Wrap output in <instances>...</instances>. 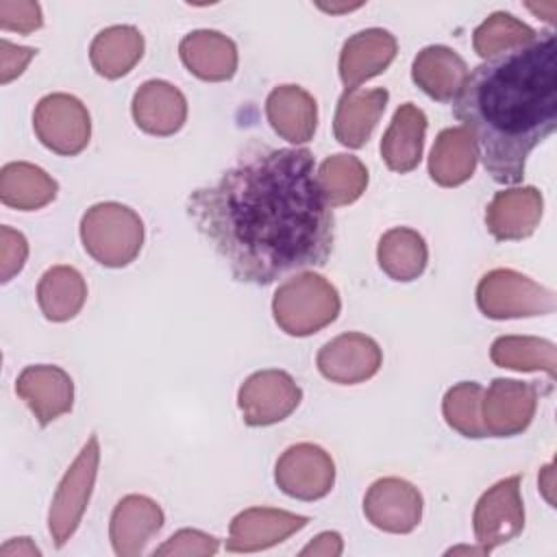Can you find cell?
<instances>
[{
	"instance_id": "obj_9",
	"label": "cell",
	"mask_w": 557,
	"mask_h": 557,
	"mask_svg": "<svg viewBox=\"0 0 557 557\" xmlns=\"http://www.w3.org/2000/svg\"><path fill=\"white\" fill-rule=\"evenodd\" d=\"M302 400V392L285 370H259L239 392L237 405L248 426H270L285 420Z\"/></svg>"
},
{
	"instance_id": "obj_38",
	"label": "cell",
	"mask_w": 557,
	"mask_h": 557,
	"mask_svg": "<svg viewBox=\"0 0 557 557\" xmlns=\"http://www.w3.org/2000/svg\"><path fill=\"white\" fill-rule=\"evenodd\" d=\"M344 550V542H342V535L335 533V531H324L320 535H315L302 550L300 555L302 557H337L342 555Z\"/></svg>"
},
{
	"instance_id": "obj_36",
	"label": "cell",
	"mask_w": 557,
	"mask_h": 557,
	"mask_svg": "<svg viewBox=\"0 0 557 557\" xmlns=\"http://www.w3.org/2000/svg\"><path fill=\"white\" fill-rule=\"evenodd\" d=\"M26 257V237L11 226H0V281L9 283L24 268Z\"/></svg>"
},
{
	"instance_id": "obj_6",
	"label": "cell",
	"mask_w": 557,
	"mask_h": 557,
	"mask_svg": "<svg viewBox=\"0 0 557 557\" xmlns=\"http://www.w3.org/2000/svg\"><path fill=\"white\" fill-rule=\"evenodd\" d=\"M100 463V444L98 437L91 435L67 472L63 474L48 511V531L54 540V546L61 548L78 529L87 503L94 492L96 474Z\"/></svg>"
},
{
	"instance_id": "obj_26",
	"label": "cell",
	"mask_w": 557,
	"mask_h": 557,
	"mask_svg": "<svg viewBox=\"0 0 557 557\" xmlns=\"http://www.w3.org/2000/svg\"><path fill=\"white\" fill-rule=\"evenodd\" d=\"M57 181L39 165L11 161L0 170V200L17 211H37L57 198Z\"/></svg>"
},
{
	"instance_id": "obj_13",
	"label": "cell",
	"mask_w": 557,
	"mask_h": 557,
	"mask_svg": "<svg viewBox=\"0 0 557 557\" xmlns=\"http://www.w3.org/2000/svg\"><path fill=\"white\" fill-rule=\"evenodd\" d=\"M381 363L379 344L363 333H342L326 342L315 357L320 374L339 385H357L372 379Z\"/></svg>"
},
{
	"instance_id": "obj_4",
	"label": "cell",
	"mask_w": 557,
	"mask_h": 557,
	"mask_svg": "<svg viewBox=\"0 0 557 557\" xmlns=\"http://www.w3.org/2000/svg\"><path fill=\"white\" fill-rule=\"evenodd\" d=\"M81 242L94 261L107 268H124L141 250L144 222L126 205L98 202L81 220Z\"/></svg>"
},
{
	"instance_id": "obj_22",
	"label": "cell",
	"mask_w": 557,
	"mask_h": 557,
	"mask_svg": "<svg viewBox=\"0 0 557 557\" xmlns=\"http://www.w3.org/2000/svg\"><path fill=\"white\" fill-rule=\"evenodd\" d=\"M183 65L200 81L220 83L233 78L237 70V46L218 30H194L178 44Z\"/></svg>"
},
{
	"instance_id": "obj_14",
	"label": "cell",
	"mask_w": 557,
	"mask_h": 557,
	"mask_svg": "<svg viewBox=\"0 0 557 557\" xmlns=\"http://www.w3.org/2000/svg\"><path fill=\"white\" fill-rule=\"evenodd\" d=\"M307 516L272 507H250L239 511L228 527L226 550L255 553L285 542L296 531L305 529Z\"/></svg>"
},
{
	"instance_id": "obj_24",
	"label": "cell",
	"mask_w": 557,
	"mask_h": 557,
	"mask_svg": "<svg viewBox=\"0 0 557 557\" xmlns=\"http://www.w3.org/2000/svg\"><path fill=\"white\" fill-rule=\"evenodd\" d=\"M468 74L466 61L448 46H426L411 65L413 83L440 102H455Z\"/></svg>"
},
{
	"instance_id": "obj_12",
	"label": "cell",
	"mask_w": 557,
	"mask_h": 557,
	"mask_svg": "<svg viewBox=\"0 0 557 557\" xmlns=\"http://www.w3.org/2000/svg\"><path fill=\"white\" fill-rule=\"evenodd\" d=\"M422 494L398 476L374 481L363 496L368 522L385 533H411L422 520Z\"/></svg>"
},
{
	"instance_id": "obj_15",
	"label": "cell",
	"mask_w": 557,
	"mask_h": 557,
	"mask_svg": "<svg viewBox=\"0 0 557 557\" xmlns=\"http://www.w3.org/2000/svg\"><path fill=\"white\" fill-rule=\"evenodd\" d=\"M15 394L28 405L37 422L48 426L52 420L72 411L74 381L59 366H26L15 381Z\"/></svg>"
},
{
	"instance_id": "obj_21",
	"label": "cell",
	"mask_w": 557,
	"mask_h": 557,
	"mask_svg": "<svg viewBox=\"0 0 557 557\" xmlns=\"http://www.w3.org/2000/svg\"><path fill=\"white\" fill-rule=\"evenodd\" d=\"M265 115L278 137L289 144H305L318 126V102L298 85H278L268 94Z\"/></svg>"
},
{
	"instance_id": "obj_25",
	"label": "cell",
	"mask_w": 557,
	"mask_h": 557,
	"mask_svg": "<svg viewBox=\"0 0 557 557\" xmlns=\"http://www.w3.org/2000/svg\"><path fill=\"white\" fill-rule=\"evenodd\" d=\"M476 144L463 126L444 128L433 144L429 157V174L442 187H457L466 183L476 168Z\"/></svg>"
},
{
	"instance_id": "obj_27",
	"label": "cell",
	"mask_w": 557,
	"mask_h": 557,
	"mask_svg": "<svg viewBox=\"0 0 557 557\" xmlns=\"http://www.w3.org/2000/svg\"><path fill=\"white\" fill-rule=\"evenodd\" d=\"M144 54V35L139 28L117 24L100 30L89 46V61L104 78H122Z\"/></svg>"
},
{
	"instance_id": "obj_3",
	"label": "cell",
	"mask_w": 557,
	"mask_h": 557,
	"mask_svg": "<svg viewBox=\"0 0 557 557\" xmlns=\"http://www.w3.org/2000/svg\"><path fill=\"white\" fill-rule=\"evenodd\" d=\"M342 309L337 289L315 272H302L278 285L272 298V313L281 331L307 337L329 326Z\"/></svg>"
},
{
	"instance_id": "obj_18",
	"label": "cell",
	"mask_w": 557,
	"mask_h": 557,
	"mask_svg": "<svg viewBox=\"0 0 557 557\" xmlns=\"http://www.w3.org/2000/svg\"><path fill=\"white\" fill-rule=\"evenodd\" d=\"M544 211V198L535 187L498 191L485 211L487 231L500 242L524 239L535 233Z\"/></svg>"
},
{
	"instance_id": "obj_39",
	"label": "cell",
	"mask_w": 557,
	"mask_h": 557,
	"mask_svg": "<svg viewBox=\"0 0 557 557\" xmlns=\"http://www.w3.org/2000/svg\"><path fill=\"white\" fill-rule=\"evenodd\" d=\"M41 550L30 542V537H13L0 548V557H39Z\"/></svg>"
},
{
	"instance_id": "obj_32",
	"label": "cell",
	"mask_w": 557,
	"mask_h": 557,
	"mask_svg": "<svg viewBox=\"0 0 557 557\" xmlns=\"http://www.w3.org/2000/svg\"><path fill=\"white\" fill-rule=\"evenodd\" d=\"M537 35L540 33L535 28L520 22L511 13L496 11L474 28L472 46H474V52L487 61L492 57H498L503 52L531 44Z\"/></svg>"
},
{
	"instance_id": "obj_28",
	"label": "cell",
	"mask_w": 557,
	"mask_h": 557,
	"mask_svg": "<svg viewBox=\"0 0 557 557\" xmlns=\"http://www.w3.org/2000/svg\"><path fill=\"white\" fill-rule=\"evenodd\" d=\"M87 283L72 265H52L37 285V302L41 313L52 322L72 320L85 305Z\"/></svg>"
},
{
	"instance_id": "obj_2",
	"label": "cell",
	"mask_w": 557,
	"mask_h": 557,
	"mask_svg": "<svg viewBox=\"0 0 557 557\" xmlns=\"http://www.w3.org/2000/svg\"><path fill=\"white\" fill-rule=\"evenodd\" d=\"M455 115L474 137L487 174L503 185L520 183L527 157L557 126L555 33L476 65L455 98Z\"/></svg>"
},
{
	"instance_id": "obj_10",
	"label": "cell",
	"mask_w": 557,
	"mask_h": 557,
	"mask_svg": "<svg viewBox=\"0 0 557 557\" xmlns=\"http://www.w3.org/2000/svg\"><path fill=\"white\" fill-rule=\"evenodd\" d=\"M274 481L278 490L292 498L318 500L333 490L335 463L318 444L300 442L276 459Z\"/></svg>"
},
{
	"instance_id": "obj_7",
	"label": "cell",
	"mask_w": 557,
	"mask_h": 557,
	"mask_svg": "<svg viewBox=\"0 0 557 557\" xmlns=\"http://www.w3.org/2000/svg\"><path fill=\"white\" fill-rule=\"evenodd\" d=\"M37 139L61 157L83 152L91 137V117L87 107L70 94H48L33 111Z\"/></svg>"
},
{
	"instance_id": "obj_23",
	"label": "cell",
	"mask_w": 557,
	"mask_h": 557,
	"mask_svg": "<svg viewBox=\"0 0 557 557\" xmlns=\"http://www.w3.org/2000/svg\"><path fill=\"white\" fill-rule=\"evenodd\" d=\"M424 111L413 102L400 104L381 139V157L385 165L398 174L416 170L424 150Z\"/></svg>"
},
{
	"instance_id": "obj_31",
	"label": "cell",
	"mask_w": 557,
	"mask_h": 557,
	"mask_svg": "<svg viewBox=\"0 0 557 557\" xmlns=\"http://www.w3.org/2000/svg\"><path fill=\"white\" fill-rule=\"evenodd\" d=\"M318 185L331 207L355 202L368 187V170L352 154L326 157L318 170Z\"/></svg>"
},
{
	"instance_id": "obj_29",
	"label": "cell",
	"mask_w": 557,
	"mask_h": 557,
	"mask_svg": "<svg viewBox=\"0 0 557 557\" xmlns=\"http://www.w3.org/2000/svg\"><path fill=\"white\" fill-rule=\"evenodd\" d=\"M376 259L381 270L400 283L418 278L429 261V250L424 237L407 226H396L383 233L376 248Z\"/></svg>"
},
{
	"instance_id": "obj_1",
	"label": "cell",
	"mask_w": 557,
	"mask_h": 557,
	"mask_svg": "<svg viewBox=\"0 0 557 557\" xmlns=\"http://www.w3.org/2000/svg\"><path fill=\"white\" fill-rule=\"evenodd\" d=\"M187 215L233 276L252 285L324 265L333 250L331 205L307 148L248 152L189 194Z\"/></svg>"
},
{
	"instance_id": "obj_19",
	"label": "cell",
	"mask_w": 557,
	"mask_h": 557,
	"mask_svg": "<svg viewBox=\"0 0 557 557\" xmlns=\"http://www.w3.org/2000/svg\"><path fill=\"white\" fill-rule=\"evenodd\" d=\"M135 124L157 137H170L178 133L187 120V100L178 87L168 81H146L133 96Z\"/></svg>"
},
{
	"instance_id": "obj_43",
	"label": "cell",
	"mask_w": 557,
	"mask_h": 557,
	"mask_svg": "<svg viewBox=\"0 0 557 557\" xmlns=\"http://www.w3.org/2000/svg\"><path fill=\"white\" fill-rule=\"evenodd\" d=\"M457 553H470V555H472V553H474V555H487L483 546H479V548H472V546H470V548H468V546H457V548H450V550H448V555H457Z\"/></svg>"
},
{
	"instance_id": "obj_20",
	"label": "cell",
	"mask_w": 557,
	"mask_h": 557,
	"mask_svg": "<svg viewBox=\"0 0 557 557\" xmlns=\"http://www.w3.org/2000/svg\"><path fill=\"white\" fill-rule=\"evenodd\" d=\"M387 98L389 94L383 87L346 89L337 102L333 117L335 139L346 148L366 146L385 111Z\"/></svg>"
},
{
	"instance_id": "obj_33",
	"label": "cell",
	"mask_w": 557,
	"mask_h": 557,
	"mask_svg": "<svg viewBox=\"0 0 557 557\" xmlns=\"http://www.w3.org/2000/svg\"><path fill=\"white\" fill-rule=\"evenodd\" d=\"M481 398L483 387L474 381H461L448 387L442 400V413L446 424L463 437H487L481 424Z\"/></svg>"
},
{
	"instance_id": "obj_41",
	"label": "cell",
	"mask_w": 557,
	"mask_h": 557,
	"mask_svg": "<svg viewBox=\"0 0 557 557\" xmlns=\"http://www.w3.org/2000/svg\"><path fill=\"white\" fill-rule=\"evenodd\" d=\"M527 7H529L533 13H537V15L544 13V20H546V22H550V24L555 22V11H557V4H555V2H546V4H527Z\"/></svg>"
},
{
	"instance_id": "obj_11",
	"label": "cell",
	"mask_w": 557,
	"mask_h": 557,
	"mask_svg": "<svg viewBox=\"0 0 557 557\" xmlns=\"http://www.w3.org/2000/svg\"><path fill=\"white\" fill-rule=\"evenodd\" d=\"M537 409L533 383L516 379H494L481 398V424L490 437H511L522 433Z\"/></svg>"
},
{
	"instance_id": "obj_17",
	"label": "cell",
	"mask_w": 557,
	"mask_h": 557,
	"mask_svg": "<svg viewBox=\"0 0 557 557\" xmlns=\"http://www.w3.org/2000/svg\"><path fill=\"white\" fill-rule=\"evenodd\" d=\"M398 41L389 30L366 28L350 35L339 52V78L346 89L379 76L394 61Z\"/></svg>"
},
{
	"instance_id": "obj_40",
	"label": "cell",
	"mask_w": 557,
	"mask_h": 557,
	"mask_svg": "<svg viewBox=\"0 0 557 557\" xmlns=\"http://www.w3.org/2000/svg\"><path fill=\"white\" fill-rule=\"evenodd\" d=\"M553 476H555V466H553V463L544 466L542 472H540V490H542L544 498H546L550 505H555V496H553L555 481H553Z\"/></svg>"
},
{
	"instance_id": "obj_8",
	"label": "cell",
	"mask_w": 557,
	"mask_h": 557,
	"mask_svg": "<svg viewBox=\"0 0 557 557\" xmlns=\"http://www.w3.org/2000/svg\"><path fill=\"white\" fill-rule=\"evenodd\" d=\"M474 537L490 555L496 546L518 537L524 529V505L520 496V474L494 483L479 498L472 516Z\"/></svg>"
},
{
	"instance_id": "obj_42",
	"label": "cell",
	"mask_w": 557,
	"mask_h": 557,
	"mask_svg": "<svg viewBox=\"0 0 557 557\" xmlns=\"http://www.w3.org/2000/svg\"><path fill=\"white\" fill-rule=\"evenodd\" d=\"M322 11H329V13H344V11H352V9H359L361 2H355V4H324L320 2L318 4Z\"/></svg>"
},
{
	"instance_id": "obj_5",
	"label": "cell",
	"mask_w": 557,
	"mask_h": 557,
	"mask_svg": "<svg viewBox=\"0 0 557 557\" xmlns=\"http://www.w3.org/2000/svg\"><path fill=\"white\" fill-rule=\"evenodd\" d=\"M476 305L494 320L546 315L555 311V292L516 270L498 268L479 281Z\"/></svg>"
},
{
	"instance_id": "obj_37",
	"label": "cell",
	"mask_w": 557,
	"mask_h": 557,
	"mask_svg": "<svg viewBox=\"0 0 557 557\" xmlns=\"http://www.w3.org/2000/svg\"><path fill=\"white\" fill-rule=\"evenodd\" d=\"M35 54H37L35 48L15 46L7 39H0V83L7 85L13 78H17Z\"/></svg>"
},
{
	"instance_id": "obj_16",
	"label": "cell",
	"mask_w": 557,
	"mask_h": 557,
	"mask_svg": "<svg viewBox=\"0 0 557 557\" xmlns=\"http://www.w3.org/2000/svg\"><path fill=\"white\" fill-rule=\"evenodd\" d=\"M163 509L148 496L128 494L124 496L109 522V537L115 555L137 557L144 553L146 544L161 531Z\"/></svg>"
},
{
	"instance_id": "obj_34",
	"label": "cell",
	"mask_w": 557,
	"mask_h": 557,
	"mask_svg": "<svg viewBox=\"0 0 557 557\" xmlns=\"http://www.w3.org/2000/svg\"><path fill=\"white\" fill-rule=\"evenodd\" d=\"M41 7L33 0H2L0 2V28L28 35L41 28Z\"/></svg>"
},
{
	"instance_id": "obj_30",
	"label": "cell",
	"mask_w": 557,
	"mask_h": 557,
	"mask_svg": "<svg viewBox=\"0 0 557 557\" xmlns=\"http://www.w3.org/2000/svg\"><path fill=\"white\" fill-rule=\"evenodd\" d=\"M490 359L509 370L520 372H546L550 381L557 374V348L548 339L529 335H503L496 337L490 348Z\"/></svg>"
},
{
	"instance_id": "obj_35",
	"label": "cell",
	"mask_w": 557,
	"mask_h": 557,
	"mask_svg": "<svg viewBox=\"0 0 557 557\" xmlns=\"http://www.w3.org/2000/svg\"><path fill=\"white\" fill-rule=\"evenodd\" d=\"M218 550V540L209 533H202L198 529H181L176 531L170 540H165V544H161L159 548H154V557H163V555H213Z\"/></svg>"
}]
</instances>
